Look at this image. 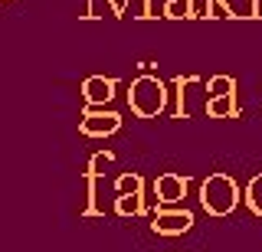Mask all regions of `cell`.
Here are the masks:
<instances>
[{
  "mask_svg": "<svg viewBox=\"0 0 262 252\" xmlns=\"http://www.w3.org/2000/svg\"><path fill=\"white\" fill-rule=\"evenodd\" d=\"M115 210H118V213L121 216H138V213H141V210H144V200H141V193H131V197H128V193H121V197H118V203H115Z\"/></svg>",
  "mask_w": 262,
  "mask_h": 252,
  "instance_id": "ba28073f",
  "label": "cell"
},
{
  "mask_svg": "<svg viewBox=\"0 0 262 252\" xmlns=\"http://www.w3.org/2000/svg\"><path fill=\"white\" fill-rule=\"evenodd\" d=\"M154 193H158L161 203H177L187 193V180L180 174H161L158 180H154Z\"/></svg>",
  "mask_w": 262,
  "mask_h": 252,
  "instance_id": "8992f818",
  "label": "cell"
},
{
  "mask_svg": "<svg viewBox=\"0 0 262 252\" xmlns=\"http://www.w3.org/2000/svg\"><path fill=\"white\" fill-rule=\"evenodd\" d=\"M233 88L236 82L229 76H216L210 79V99H207V111L213 118H229L236 111V102H233Z\"/></svg>",
  "mask_w": 262,
  "mask_h": 252,
  "instance_id": "3957f363",
  "label": "cell"
},
{
  "mask_svg": "<svg viewBox=\"0 0 262 252\" xmlns=\"http://www.w3.org/2000/svg\"><path fill=\"white\" fill-rule=\"evenodd\" d=\"M164 102H167V88H164V82L158 76H138L131 82L128 105L138 118H154L164 108Z\"/></svg>",
  "mask_w": 262,
  "mask_h": 252,
  "instance_id": "7a4b0ae2",
  "label": "cell"
},
{
  "mask_svg": "<svg viewBox=\"0 0 262 252\" xmlns=\"http://www.w3.org/2000/svg\"><path fill=\"white\" fill-rule=\"evenodd\" d=\"M82 92H85V102L89 105H102V102H108L112 95H115V82H112V79H105V76H89L85 85H82Z\"/></svg>",
  "mask_w": 262,
  "mask_h": 252,
  "instance_id": "52a82bcc",
  "label": "cell"
},
{
  "mask_svg": "<svg viewBox=\"0 0 262 252\" xmlns=\"http://www.w3.org/2000/svg\"><path fill=\"white\" fill-rule=\"evenodd\" d=\"M246 200H249V207L256 213H262V177H252L249 190H246Z\"/></svg>",
  "mask_w": 262,
  "mask_h": 252,
  "instance_id": "9c48e42d",
  "label": "cell"
},
{
  "mask_svg": "<svg viewBox=\"0 0 262 252\" xmlns=\"http://www.w3.org/2000/svg\"><path fill=\"white\" fill-rule=\"evenodd\" d=\"M79 128H82V134H89V138H105V134H115L121 128V115L118 111H95V108H89L85 115H82Z\"/></svg>",
  "mask_w": 262,
  "mask_h": 252,
  "instance_id": "277c9868",
  "label": "cell"
},
{
  "mask_svg": "<svg viewBox=\"0 0 262 252\" xmlns=\"http://www.w3.org/2000/svg\"><path fill=\"white\" fill-rule=\"evenodd\" d=\"M154 233H161V236H180V233H187L193 226V216L187 213V210H177V213H167V210H161L158 216H154Z\"/></svg>",
  "mask_w": 262,
  "mask_h": 252,
  "instance_id": "5b68a950",
  "label": "cell"
},
{
  "mask_svg": "<svg viewBox=\"0 0 262 252\" xmlns=\"http://www.w3.org/2000/svg\"><path fill=\"white\" fill-rule=\"evenodd\" d=\"M118 190L121 193H141V177H131V174H125V177H118Z\"/></svg>",
  "mask_w": 262,
  "mask_h": 252,
  "instance_id": "30bf717a",
  "label": "cell"
},
{
  "mask_svg": "<svg viewBox=\"0 0 262 252\" xmlns=\"http://www.w3.org/2000/svg\"><path fill=\"white\" fill-rule=\"evenodd\" d=\"M200 203L210 216H229L239 203V187L226 174H210L200 187Z\"/></svg>",
  "mask_w": 262,
  "mask_h": 252,
  "instance_id": "6da1fadb",
  "label": "cell"
}]
</instances>
